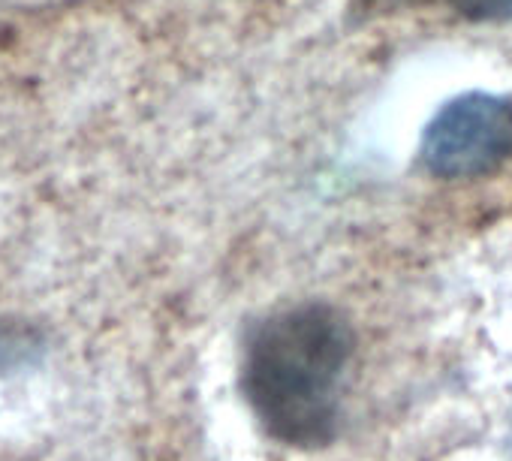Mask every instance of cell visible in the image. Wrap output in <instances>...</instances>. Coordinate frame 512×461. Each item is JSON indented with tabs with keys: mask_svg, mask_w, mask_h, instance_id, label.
I'll return each mask as SVG.
<instances>
[{
	"mask_svg": "<svg viewBox=\"0 0 512 461\" xmlns=\"http://www.w3.org/2000/svg\"><path fill=\"white\" fill-rule=\"evenodd\" d=\"M470 22H506L512 19V0H443Z\"/></svg>",
	"mask_w": 512,
	"mask_h": 461,
	"instance_id": "cell-4",
	"label": "cell"
},
{
	"mask_svg": "<svg viewBox=\"0 0 512 461\" xmlns=\"http://www.w3.org/2000/svg\"><path fill=\"white\" fill-rule=\"evenodd\" d=\"M512 157V103L464 94L446 103L425 130L422 160L437 178H476Z\"/></svg>",
	"mask_w": 512,
	"mask_h": 461,
	"instance_id": "cell-2",
	"label": "cell"
},
{
	"mask_svg": "<svg viewBox=\"0 0 512 461\" xmlns=\"http://www.w3.org/2000/svg\"><path fill=\"white\" fill-rule=\"evenodd\" d=\"M43 338L22 320H0V374H19L40 362Z\"/></svg>",
	"mask_w": 512,
	"mask_h": 461,
	"instance_id": "cell-3",
	"label": "cell"
},
{
	"mask_svg": "<svg viewBox=\"0 0 512 461\" xmlns=\"http://www.w3.org/2000/svg\"><path fill=\"white\" fill-rule=\"evenodd\" d=\"M353 329L332 305H293L269 314L244 338L241 392L263 431L296 449L335 440Z\"/></svg>",
	"mask_w": 512,
	"mask_h": 461,
	"instance_id": "cell-1",
	"label": "cell"
}]
</instances>
